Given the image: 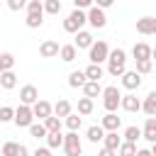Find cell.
Listing matches in <instances>:
<instances>
[{"instance_id": "1", "label": "cell", "mask_w": 156, "mask_h": 156, "mask_svg": "<svg viewBox=\"0 0 156 156\" xmlns=\"http://www.w3.org/2000/svg\"><path fill=\"white\" fill-rule=\"evenodd\" d=\"M127 71V51L124 49H110L107 54V73L119 78Z\"/></svg>"}, {"instance_id": "2", "label": "cell", "mask_w": 156, "mask_h": 156, "mask_svg": "<svg viewBox=\"0 0 156 156\" xmlns=\"http://www.w3.org/2000/svg\"><path fill=\"white\" fill-rule=\"evenodd\" d=\"M100 98H102V107H105L107 112H117V107H119V98H122V93H119L117 85H107V88H102Z\"/></svg>"}, {"instance_id": "3", "label": "cell", "mask_w": 156, "mask_h": 156, "mask_svg": "<svg viewBox=\"0 0 156 156\" xmlns=\"http://www.w3.org/2000/svg\"><path fill=\"white\" fill-rule=\"evenodd\" d=\"M107 54H110V46H107L105 39L93 41L90 49H88V58H90V63H98V66H100L102 61H107Z\"/></svg>"}, {"instance_id": "4", "label": "cell", "mask_w": 156, "mask_h": 156, "mask_svg": "<svg viewBox=\"0 0 156 156\" xmlns=\"http://www.w3.org/2000/svg\"><path fill=\"white\" fill-rule=\"evenodd\" d=\"M61 149L66 151V156H80V154H83V141H80L78 132H68V134H63V144H61Z\"/></svg>"}, {"instance_id": "5", "label": "cell", "mask_w": 156, "mask_h": 156, "mask_svg": "<svg viewBox=\"0 0 156 156\" xmlns=\"http://www.w3.org/2000/svg\"><path fill=\"white\" fill-rule=\"evenodd\" d=\"M83 24H85V10H73V12L63 20V32L76 34V32L83 29Z\"/></svg>"}, {"instance_id": "6", "label": "cell", "mask_w": 156, "mask_h": 156, "mask_svg": "<svg viewBox=\"0 0 156 156\" xmlns=\"http://www.w3.org/2000/svg\"><path fill=\"white\" fill-rule=\"evenodd\" d=\"M85 22L93 27V29H102L105 24H107V17H105V10H100V7H95V5H90L88 7V12H85Z\"/></svg>"}, {"instance_id": "7", "label": "cell", "mask_w": 156, "mask_h": 156, "mask_svg": "<svg viewBox=\"0 0 156 156\" xmlns=\"http://www.w3.org/2000/svg\"><path fill=\"white\" fill-rule=\"evenodd\" d=\"M12 122L15 127H29L34 122V115H32V107L29 105H20L15 107V115H12Z\"/></svg>"}, {"instance_id": "8", "label": "cell", "mask_w": 156, "mask_h": 156, "mask_svg": "<svg viewBox=\"0 0 156 156\" xmlns=\"http://www.w3.org/2000/svg\"><path fill=\"white\" fill-rule=\"evenodd\" d=\"M37 100H39V90H37V85L29 83V85H22V88H20V105H29V107H32Z\"/></svg>"}, {"instance_id": "9", "label": "cell", "mask_w": 156, "mask_h": 156, "mask_svg": "<svg viewBox=\"0 0 156 156\" xmlns=\"http://www.w3.org/2000/svg\"><path fill=\"white\" fill-rule=\"evenodd\" d=\"M119 78H122V88H127L129 93L139 90V85H141V76H139L136 71H124Z\"/></svg>"}, {"instance_id": "10", "label": "cell", "mask_w": 156, "mask_h": 156, "mask_svg": "<svg viewBox=\"0 0 156 156\" xmlns=\"http://www.w3.org/2000/svg\"><path fill=\"white\" fill-rule=\"evenodd\" d=\"M136 32H139V34H144V37H151V34H156V17L146 15V17L136 20Z\"/></svg>"}, {"instance_id": "11", "label": "cell", "mask_w": 156, "mask_h": 156, "mask_svg": "<svg viewBox=\"0 0 156 156\" xmlns=\"http://www.w3.org/2000/svg\"><path fill=\"white\" fill-rule=\"evenodd\" d=\"M119 107H122L124 112H139V110H141V100H139L134 93H127V95L119 98Z\"/></svg>"}, {"instance_id": "12", "label": "cell", "mask_w": 156, "mask_h": 156, "mask_svg": "<svg viewBox=\"0 0 156 156\" xmlns=\"http://www.w3.org/2000/svg\"><path fill=\"white\" fill-rule=\"evenodd\" d=\"M39 54H41V58H54V56H58V41L44 39V41L39 44Z\"/></svg>"}, {"instance_id": "13", "label": "cell", "mask_w": 156, "mask_h": 156, "mask_svg": "<svg viewBox=\"0 0 156 156\" xmlns=\"http://www.w3.org/2000/svg\"><path fill=\"white\" fill-rule=\"evenodd\" d=\"M132 56H134L136 61H144V58H151V56H154V49H151L146 41H136V44L132 46Z\"/></svg>"}, {"instance_id": "14", "label": "cell", "mask_w": 156, "mask_h": 156, "mask_svg": "<svg viewBox=\"0 0 156 156\" xmlns=\"http://www.w3.org/2000/svg\"><path fill=\"white\" fill-rule=\"evenodd\" d=\"M32 115H34V119H46L49 115H51V102H46V100H37L34 105H32Z\"/></svg>"}, {"instance_id": "15", "label": "cell", "mask_w": 156, "mask_h": 156, "mask_svg": "<svg viewBox=\"0 0 156 156\" xmlns=\"http://www.w3.org/2000/svg\"><path fill=\"white\" fill-rule=\"evenodd\" d=\"M58 58H61L63 63H73V61L78 58V49H76L73 44H63V46H58Z\"/></svg>"}, {"instance_id": "16", "label": "cell", "mask_w": 156, "mask_h": 156, "mask_svg": "<svg viewBox=\"0 0 156 156\" xmlns=\"http://www.w3.org/2000/svg\"><path fill=\"white\" fill-rule=\"evenodd\" d=\"M71 112H73V107H71V102H68V100H63V98H61V100H56V102L51 105V115H56L58 119H61V117H68Z\"/></svg>"}, {"instance_id": "17", "label": "cell", "mask_w": 156, "mask_h": 156, "mask_svg": "<svg viewBox=\"0 0 156 156\" xmlns=\"http://www.w3.org/2000/svg\"><path fill=\"white\" fill-rule=\"evenodd\" d=\"M119 124H122V119H119L115 112H105V117H102V122H100V127H102L105 132H117Z\"/></svg>"}, {"instance_id": "18", "label": "cell", "mask_w": 156, "mask_h": 156, "mask_svg": "<svg viewBox=\"0 0 156 156\" xmlns=\"http://www.w3.org/2000/svg\"><path fill=\"white\" fill-rule=\"evenodd\" d=\"M141 136H144L149 144H156V117H146L144 129H141Z\"/></svg>"}, {"instance_id": "19", "label": "cell", "mask_w": 156, "mask_h": 156, "mask_svg": "<svg viewBox=\"0 0 156 156\" xmlns=\"http://www.w3.org/2000/svg\"><path fill=\"white\" fill-rule=\"evenodd\" d=\"M93 41H95L93 34L85 32V29H80V32H76V41H73V46H76V49H90Z\"/></svg>"}, {"instance_id": "20", "label": "cell", "mask_w": 156, "mask_h": 156, "mask_svg": "<svg viewBox=\"0 0 156 156\" xmlns=\"http://www.w3.org/2000/svg\"><path fill=\"white\" fill-rule=\"evenodd\" d=\"M141 110L146 112V117H156V90H151V93L144 98V102H141Z\"/></svg>"}, {"instance_id": "21", "label": "cell", "mask_w": 156, "mask_h": 156, "mask_svg": "<svg viewBox=\"0 0 156 156\" xmlns=\"http://www.w3.org/2000/svg\"><path fill=\"white\" fill-rule=\"evenodd\" d=\"M122 144V136L117 134V132H105V136H102V146L105 149H110V151H117V146Z\"/></svg>"}, {"instance_id": "22", "label": "cell", "mask_w": 156, "mask_h": 156, "mask_svg": "<svg viewBox=\"0 0 156 156\" xmlns=\"http://www.w3.org/2000/svg\"><path fill=\"white\" fill-rule=\"evenodd\" d=\"M100 93H102V85L100 83H95V80H85V85H83V98H100Z\"/></svg>"}, {"instance_id": "23", "label": "cell", "mask_w": 156, "mask_h": 156, "mask_svg": "<svg viewBox=\"0 0 156 156\" xmlns=\"http://www.w3.org/2000/svg\"><path fill=\"white\" fill-rule=\"evenodd\" d=\"M85 136H88V141H90V144H100V141H102V136H105V129H102L100 124H93V127H88Z\"/></svg>"}, {"instance_id": "24", "label": "cell", "mask_w": 156, "mask_h": 156, "mask_svg": "<svg viewBox=\"0 0 156 156\" xmlns=\"http://www.w3.org/2000/svg\"><path fill=\"white\" fill-rule=\"evenodd\" d=\"M0 85H2L5 90L17 88V76H15V71H2V73H0Z\"/></svg>"}, {"instance_id": "25", "label": "cell", "mask_w": 156, "mask_h": 156, "mask_svg": "<svg viewBox=\"0 0 156 156\" xmlns=\"http://www.w3.org/2000/svg\"><path fill=\"white\" fill-rule=\"evenodd\" d=\"M83 73H85V80H95V83H100V78H102V73H105V71H102V66L90 63V66H88Z\"/></svg>"}, {"instance_id": "26", "label": "cell", "mask_w": 156, "mask_h": 156, "mask_svg": "<svg viewBox=\"0 0 156 156\" xmlns=\"http://www.w3.org/2000/svg\"><path fill=\"white\" fill-rule=\"evenodd\" d=\"M46 149H61V144H63V134L61 132H46Z\"/></svg>"}, {"instance_id": "27", "label": "cell", "mask_w": 156, "mask_h": 156, "mask_svg": "<svg viewBox=\"0 0 156 156\" xmlns=\"http://www.w3.org/2000/svg\"><path fill=\"white\" fill-rule=\"evenodd\" d=\"M27 27L29 29H39L41 24H44V12H27Z\"/></svg>"}, {"instance_id": "28", "label": "cell", "mask_w": 156, "mask_h": 156, "mask_svg": "<svg viewBox=\"0 0 156 156\" xmlns=\"http://www.w3.org/2000/svg\"><path fill=\"white\" fill-rule=\"evenodd\" d=\"M85 85V73L83 71H71L68 73V88H83Z\"/></svg>"}, {"instance_id": "29", "label": "cell", "mask_w": 156, "mask_h": 156, "mask_svg": "<svg viewBox=\"0 0 156 156\" xmlns=\"http://www.w3.org/2000/svg\"><path fill=\"white\" fill-rule=\"evenodd\" d=\"M66 119V127H68V132H78L80 129V124H83V117L78 115V112H71L68 117H63Z\"/></svg>"}, {"instance_id": "30", "label": "cell", "mask_w": 156, "mask_h": 156, "mask_svg": "<svg viewBox=\"0 0 156 156\" xmlns=\"http://www.w3.org/2000/svg\"><path fill=\"white\" fill-rule=\"evenodd\" d=\"M41 124H44L46 132H61V119L56 115H49L46 119H41Z\"/></svg>"}, {"instance_id": "31", "label": "cell", "mask_w": 156, "mask_h": 156, "mask_svg": "<svg viewBox=\"0 0 156 156\" xmlns=\"http://www.w3.org/2000/svg\"><path fill=\"white\" fill-rule=\"evenodd\" d=\"M122 136H124L122 141H129V144H136V139H141V129L132 124V127H127V129H124V134H122Z\"/></svg>"}, {"instance_id": "32", "label": "cell", "mask_w": 156, "mask_h": 156, "mask_svg": "<svg viewBox=\"0 0 156 156\" xmlns=\"http://www.w3.org/2000/svg\"><path fill=\"white\" fill-rule=\"evenodd\" d=\"M44 15H58L61 12V0H41Z\"/></svg>"}, {"instance_id": "33", "label": "cell", "mask_w": 156, "mask_h": 156, "mask_svg": "<svg viewBox=\"0 0 156 156\" xmlns=\"http://www.w3.org/2000/svg\"><path fill=\"white\" fill-rule=\"evenodd\" d=\"M117 156H136V144H129V141H122L115 151Z\"/></svg>"}, {"instance_id": "34", "label": "cell", "mask_w": 156, "mask_h": 156, "mask_svg": "<svg viewBox=\"0 0 156 156\" xmlns=\"http://www.w3.org/2000/svg\"><path fill=\"white\" fill-rule=\"evenodd\" d=\"M12 68H15V56L10 51L0 54V71H12Z\"/></svg>"}, {"instance_id": "35", "label": "cell", "mask_w": 156, "mask_h": 156, "mask_svg": "<svg viewBox=\"0 0 156 156\" xmlns=\"http://www.w3.org/2000/svg\"><path fill=\"white\" fill-rule=\"evenodd\" d=\"M93 107H95V105H93V100H90V98H80V100H78V115H83V117H85V115H90V112H93Z\"/></svg>"}, {"instance_id": "36", "label": "cell", "mask_w": 156, "mask_h": 156, "mask_svg": "<svg viewBox=\"0 0 156 156\" xmlns=\"http://www.w3.org/2000/svg\"><path fill=\"white\" fill-rule=\"evenodd\" d=\"M27 129H29V134H32L34 139H44V136H46V129H44V124H41V122H32Z\"/></svg>"}, {"instance_id": "37", "label": "cell", "mask_w": 156, "mask_h": 156, "mask_svg": "<svg viewBox=\"0 0 156 156\" xmlns=\"http://www.w3.org/2000/svg\"><path fill=\"white\" fill-rule=\"evenodd\" d=\"M17 149H20L17 141H5L0 149V156H17Z\"/></svg>"}, {"instance_id": "38", "label": "cell", "mask_w": 156, "mask_h": 156, "mask_svg": "<svg viewBox=\"0 0 156 156\" xmlns=\"http://www.w3.org/2000/svg\"><path fill=\"white\" fill-rule=\"evenodd\" d=\"M151 68H154V63H151V58H144V61H136V73H139V76H146V73H151Z\"/></svg>"}, {"instance_id": "39", "label": "cell", "mask_w": 156, "mask_h": 156, "mask_svg": "<svg viewBox=\"0 0 156 156\" xmlns=\"http://www.w3.org/2000/svg\"><path fill=\"white\" fill-rule=\"evenodd\" d=\"M12 115H15V107L0 105V122H12Z\"/></svg>"}, {"instance_id": "40", "label": "cell", "mask_w": 156, "mask_h": 156, "mask_svg": "<svg viewBox=\"0 0 156 156\" xmlns=\"http://www.w3.org/2000/svg\"><path fill=\"white\" fill-rule=\"evenodd\" d=\"M24 10H27V12H44V7H41V0H27Z\"/></svg>"}, {"instance_id": "41", "label": "cell", "mask_w": 156, "mask_h": 156, "mask_svg": "<svg viewBox=\"0 0 156 156\" xmlns=\"http://www.w3.org/2000/svg\"><path fill=\"white\" fill-rule=\"evenodd\" d=\"M24 5H27V0H7V7H10L12 12H20V10H24Z\"/></svg>"}, {"instance_id": "42", "label": "cell", "mask_w": 156, "mask_h": 156, "mask_svg": "<svg viewBox=\"0 0 156 156\" xmlns=\"http://www.w3.org/2000/svg\"><path fill=\"white\" fill-rule=\"evenodd\" d=\"M112 2H115V0H93V5H95V7H100V10L112 7Z\"/></svg>"}, {"instance_id": "43", "label": "cell", "mask_w": 156, "mask_h": 156, "mask_svg": "<svg viewBox=\"0 0 156 156\" xmlns=\"http://www.w3.org/2000/svg\"><path fill=\"white\" fill-rule=\"evenodd\" d=\"M73 5H76V10H88L93 5V0H73Z\"/></svg>"}, {"instance_id": "44", "label": "cell", "mask_w": 156, "mask_h": 156, "mask_svg": "<svg viewBox=\"0 0 156 156\" xmlns=\"http://www.w3.org/2000/svg\"><path fill=\"white\" fill-rule=\"evenodd\" d=\"M32 156H51V149L39 146V149H34V151H32Z\"/></svg>"}, {"instance_id": "45", "label": "cell", "mask_w": 156, "mask_h": 156, "mask_svg": "<svg viewBox=\"0 0 156 156\" xmlns=\"http://www.w3.org/2000/svg\"><path fill=\"white\" fill-rule=\"evenodd\" d=\"M17 156H29V149H27L24 144H20V149H17Z\"/></svg>"}, {"instance_id": "46", "label": "cell", "mask_w": 156, "mask_h": 156, "mask_svg": "<svg viewBox=\"0 0 156 156\" xmlns=\"http://www.w3.org/2000/svg\"><path fill=\"white\" fill-rule=\"evenodd\" d=\"M98 156H117V154H115V151H110V149H105V146H102V149H100V151H98Z\"/></svg>"}, {"instance_id": "47", "label": "cell", "mask_w": 156, "mask_h": 156, "mask_svg": "<svg viewBox=\"0 0 156 156\" xmlns=\"http://www.w3.org/2000/svg\"><path fill=\"white\" fill-rule=\"evenodd\" d=\"M136 156H154L151 149H136Z\"/></svg>"}, {"instance_id": "48", "label": "cell", "mask_w": 156, "mask_h": 156, "mask_svg": "<svg viewBox=\"0 0 156 156\" xmlns=\"http://www.w3.org/2000/svg\"><path fill=\"white\" fill-rule=\"evenodd\" d=\"M0 73H2V71H0Z\"/></svg>"}]
</instances>
